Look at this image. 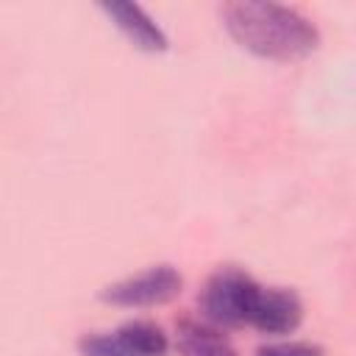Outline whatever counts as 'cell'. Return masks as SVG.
<instances>
[{
  "label": "cell",
  "instance_id": "6da1fadb",
  "mask_svg": "<svg viewBox=\"0 0 356 356\" xmlns=\"http://www.w3.org/2000/svg\"><path fill=\"white\" fill-rule=\"evenodd\" d=\"M222 25L231 39L259 56L273 61H298L317 50V25L292 6L281 3H225L220 8Z\"/></svg>",
  "mask_w": 356,
  "mask_h": 356
},
{
  "label": "cell",
  "instance_id": "7a4b0ae2",
  "mask_svg": "<svg viewBox=\"0 0 356 356\" xmlns=\"http://www.w3.org/2000/svg\"><path fill=\"white\" fill-rule=\"evenodd\" d=\"M259 292H261V284L242 267H234V264L220 267L206 278L197 295L200 317L220 328L250 325Z\"/></svg>",
  "mask_w": 356,
  "mask_h": 356
},
{
  "label": "cell",
  "instance_id": "3957f363",
  "mask_svg": "<svg viewBox=\"0 0 356 356\" xmlns=\"http://www.w3.org/2000/svg\"><path fill=\"white\" fill-rule=\"evenodd\" d=\"M184 289V278L172 264H153L142 273H134L122 281H114L103 286L100 300L111 306L125 309H142V306H161L178 298Z\"/></svg>",
  "mask_w": 356,
  "mask_h": 356
},
{
  "label": "cell",
  "instance_id": "277c9868",
  "mask_svg": "<svg viewBox=\"0 0 356 356\" xmlns=\"http://www.w3.org/2000/svg\"><path fill=\"white\" fill-rule=\"evenodd\" d=\"M303 320V300L295 289L286 286H261L250 328L267 334V337H284L292 334Z\"/></svg>",
  "mask_w": 356,
  "mask_h": 356
},
{
  "label": "cell",
  "instance_id": "5b68a950",
  "mask_svg": "<svg viewBox=\"0 0 356 356\" xmlns=\"http://www.w3.org/2000/svg\"><path fill=\"white\" fill-rule=\"evenodd\" d=\"M100 8L114 19V25L125 33V39L134 47H139L145 53L167 50V33L153 22V17L142 6H136V3H103Z\"/></svg>",
  "mask_w": 356,
  "mask_h": 356
},
{
  "label": "cell",
  "instance_id": "8992f818",
  "mask_svg": "<svg viewBox=\"0 0 356 356\" xmlns=\"http://www.w3.org/2000/svg\"><path fill=\"white\" fill-rule=\"evenodd\" d=\"M175 350L178 356H236V348L228 339L225 328L203 317H184L175 325Z\"/></svg>",
  "mask_w": 356,
  "mask_h": 356
},
{
  "label": "cell",
  "instance_id": "52a82bcc",
  "mask_svg": "<svg viewBox=\"0 0 356 356\" xmlns=\"http://www.w3.org/2000/svg\"><path fill=\"white\" fill-rule=\"evenodd\" d=\"M120 334L142 356H167V350H170V339H167L164 328L156 325L153 320H128L120 325Z\"/></svg>",
  "mask_w": 356,
  "mask_h": 356
},
{
  "label": "cell",
  "instance_id": "ba28073f",
  "mask_svg": "<svg viewBox=\"0 0 356 356\" xmlns=\"http://www.w3.org/2000/svg\"><path fill=\"white\" fill-rule=\"evenodd\" d=\"M78 350H81V356H142L120 334V328L108 331V334H86V337H81Z\"/></svg>",
  "mask_w": 356,
  "mask_h": 356
},
{
  "label": "cell",
  "instance_id": "9c48e42d",
  "mask_svg": "<svg viewBox=\"0 0 356 356\" xmlns=\"http://www.w3.org/2000/svg\"><path fill=\"white\" fill-rule=\"evenodd\" d=\"M256 356H325V350L317 342H303V339H281V342H267L256 350Z\"/></svg>",
  "mask_w": 356,
  "mask_h": 356
}]
</instances>
